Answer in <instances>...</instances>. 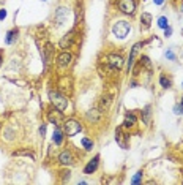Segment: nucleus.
<instances>
[{
  "label": "nucleus",
  "mask_w": 183,
  "mask_h": 185,
  "mask_svg": "<svg viewBox=\"0 0 183 185\" xmlns=\"http://www.w3.org/2000/svg\"><path fill=\"white\" fill-rule=\"evenodd\" d=\"M49 98L52 101V104L60 109V111H65L68 108V98L66 95H63L62 92H57V90H49Z\"/></svg>",
  "instance_id": "1"
},
{
  "label": "nucleus",
  "mask_w": 183,
  "mask_h": 185,
  "mask_svg": "<svg viewBox=\"0 0 183 185\" xmlns=\"http://www.w3.org/2000/svg\"><path fill=\"white\" fill-rule=\"evenodd\" d=\"M129 30H131V25L126 21H118V22H115L112 25V33L117 36V38H120V40L126 38V35L129 33Z\"/></svg>",
  "instance_id": "2"
},
{
  "label": "nucleus",
  "mask_w": 183,
  "mask_h": 185,
  "mask_svg": "<svg viewBox=\"0 0 183 185\" xmlns=\"http://www.w3.org/2000/svg\"><path fill=\"white\" fill-rule=\"evenodd\" d=\"M63 130H65V135L71 138V136H76V135L82 130V125H81L77 120L70 119V120L63 122Z\"/></svg>",
  "instance_id": "3"
},
{
  "label": "nucleus",
  "mask_w": 183,
  "mask_h": 185,
  "mask_svg": "<svg viewBox=\"0 0 183 185\" xmlns=\"http://www.w3.org/2000/svg\"><path fill=\"white\" fill-rule=\"evenodd\" d=\"M106 63L112 68V70H120L123 65V57L120 54H109L106 57Z\"/></svg>",
  "instance_id": "4"
},
{
  "label": "nucleus",
  "mask_w": 183,
  "mask_h": 185,
  "mask_svg": "<svg viewBox=\"0 0 183 185\" xmlns=\"http://www.w3.org/2000/svg\"><path fill=\"white\" fill-rule=\"evenodd\" d=\"M71 84H73V81H71L70 76H62L60 81H59V89H60V92H62L63 95H66V97L71 95V90H73Z\"/></svg>",
  "instance_id": "5"
},
{
  "label": "nucleus",
  "mask_w": 183,
  "mask_h": 185,
  "mask_svg": "<svg viewBox=\"0 0 183 185\" xmlns=\"http://www.w3.org/2000/svg\"><path fill=\"white\" fill-rule=\"evenodd\" d=\"M118 8L125 14H133L134 10H136V2H134V0H120V2H118Z\"/></svg>",
  "instance_id": "6"
},
{
  "label": "nucleus",
  "mask_w": 183,
  "mask_h": 185,
  "mask_svg": "<svg viewBox=\"0 0 183 185\" xmlns=\"http://www.w3.org/2000/svg\"><path fill=\"white\" fill-rule=\"evenodd\" d=\"M71 60H73V56L70 54V52H62L60 56H59V60H57V65H59V68L60 70H66V66L71 63Z\"/></svg>",
  "instance_id": "7"
},
{
  "label": "nucleus",
  "mask_w": 183,
  "mask_h": 185,
  "mask_svg": "<svg viewBox=\"0 0 183 185\" xmlns=\"http://www.w3.org/2000/svg\"><path fill=\"white\" fill-rule=\"evenodd\" d=\"M59 161L62 165H65V166H71V165H74V157H73V154L70 151H63L59 155Z\"/></svg>",
  "instance_id": "8"
},
{
  "label": "nucleus",
  "mask_w": 183,
  "mask_h": 185,
  "mask_svg": "<svg viewBox=\"0 0 183 185\" xmlns=\"http://www.w3.org/2000/svg\"><path fill=\"white\" fill-rule=\"evenodd\" d=\"M103 116V111L100 108H93V109H90L88 113H87V119L92 122V124H98L100 119Z\"/></svg>",
  "instance_id": "9"
},
{
  "label": "nucleus",
  "mask_w": 183,
  "mask_h": 185,
  "mask_svg": "<svg viewBox=\"0 0 183 185\" xmlns=\"http://www.w3.org/2000/svg\"><path fill=\"white\" fill-rule=\"evenodd\" d=\"M48 117H49V120L54 124V125H63V114H62V111L59 109V111H51V113L48 114Z\"/></svg>",
  "instance_id": "10"
},
{
  "label": "nucleus",
  "mask_w": 183,
  "mask_h": 185,
  "mask_svg": "<svg viewBox=\"0 0 183 185\" xmlns=\"http://www.w3.org/2000/svg\"><path fill=\"white\" fill-rule=\"evenodd\" d=\"M98 163H100V157H98V155H95L93 158H92V160L85 165L84 172H85V174H92V172H95V171H97V168H98Z\"/></svg>",
  "instance_id": "11"
},
{
  "label": "nucleus",
  "mask_w": 183,
  "mask_h": 185,
  "mask_svg": "<svg viewBox=\"0 0 183 185\" xmlns=\"http://www.w3.org/2000/svg\"><path fill=\"white\" fill-rule=\"evenodd\" d=\"M142 48V43H136L134 46H133V49H131V52H129V59H128V73H129V70L133 68V63H134V59H136V56H137V52H139V49Z\"/></svg>",
  "instance_id": "12"
},
{
  "label": "nucleus",
  "mask_w": 183,
  "mask_h": 185,
  "mask_svg": "<svg viewBox=\"0 0 183 185\" xmlns=\"http://www.w3.org/2000/svg\"><path fill=\"white\" fill-rule=\"evenodd\" d=\"M41 56H43V59H44V65H48V63L52 60V57H54V46H52V45H46V48H44V51L41 52Z\"/></svg>",
  "instance_id": "13"
},
{
  "label": "nucleus",
  "mask_w": 183,
  "mask_h": 185,
  "mask_svg": "<svg viewBox=\"0 0 183 185\" xmlns=\"http://www.w3.org/2000/svg\"><path fill=\"white\" fill-rule=\"evenodd\" d=\"M115 139L118 142V145L122 147V149H128V142H126V135H123L122 128H117L115 131Z\"/></svg>",
  "instance_id": "14"
},
{
  "label": "nucleus",
  "mask_w": 183,
  "mask_h": 185,
  "mask_svg": "<svg viewBox=\"0 0 183 185\" xmlns=\"http://www.w3.org/2000/svg\"><path fill=\"white\" fill-rule=\"evenodd\" d=\"M73 38H74V32L71 30V32H68L63 38L60 40V48H63V49H66V48H70L71 46V43H73Z\"/></svg>",
  "instance_id": "15"
},
{
  "label": "nucleus",
  "mask_w": 183,
  "mask_h": 185,
  "mask_svg": "<svg viewBox=\"0 0 183 185\" xmlns=\"http://www.w3.org/2000/svg\"><path fill=\"white\" fill-rule=\"evenodd\" d=\"M150 24H152V14L150 13H142V16H141V27L145 30V29L150 27Z\"/></svg>",
  "instance_id": "16"
},
{
  "label": "nucleus",
  "mask_w": 183,
  "mask_h": 185,
  "mask_svg": "<svg viewBox=\"0 0 183 185\" xmlns=\"http://www.w3.org/2000/svg\"><path fill=\"white\" fill-rule=\"evenodd\" d=\"M136 125V116L134 114H126L125 116V122H123V127L125 128H131V127H134Z\"/></svg>",
  "instance_id": "17"
},
{
  "label": "nucleus",
  "mask_w": 183,
  "mask_h": 185,
  "mask_svg": "<svg viewBox=\"0 0 183 185\" xmlns=\"http://www.w3.org/2000/svg\"><path fill=\"white\" fill-rule=\"evenodd\" d=\"M16 38H18V30L16 29L14 30H10L7 33V36H5V43L7 45H13V43H16Z\"/></svg>",
  "instance_id": "18"
},
{
  "label": "nucleus",
  "mask_w": 183,
  "mask_h": 185,
  "mask_svg": "<svg viewBox=\"0 0 183 185\" xmlns=\"http://www.w3.org/2000/svg\"><path fill=\"white\" fill-rule=\"evenodd\" d=\"M52 141H54V144H57V145H60V144H62V141H63V133H62V130H60L59 127L54 130Z\"/></svg>",
  "instance_id": "19"
},
{
  "label": "nucleus",
  "mask_w": 183,
  "mask_h": 185,
  "mask_svg": "<svg viewBox=\"0 0 183 185\" xmlns=\"http://www.w3.org/2000/svg\"><path fill=\"white\" fill-rule=\"evenodd\" d=\"M66 14H68V10H66V8H59V10H57V13H55V19L59 21V24H62V21L66 18Z\"/></svg>",
  "instance_id": "20"
},
{
  "label": "nucleus",
  "mask_w": 183,
  "mask_h": 185,
  "mask_svg": "<svg viewBox=\"0 0 183 185\" xmlns=\"http://www.w3.org/2000/svg\"><path fill=\"white\" fill-rule=\"evenodd\" d=\"M81 144L84 145L85 151H92V149H93V141L88 139V138H82V139H81Z\"/></svg>",
  "instance_id": "21"
},
{
  "label": "nucleus",
  "mask_w": 183,
  "mask_h": 185,
  "mask_svg": "<svg viewBox=\"0 0 183 185\" xmlns=\"http://www.w3.org/2000/svg\"><path fill=\"white\" fill-rule=\"evenodd\" d=\"M159 84H161L163 89H169V87H170V79H169L166 75H161V76H159Z\"/></svg>",
  "instance_id": "22"
},
{
  "label": "nucleus",
  "mask_w": 183,
  "mask_h": 185,
  "mask_svg": "<svg viewBox=\"0 0 183 185\" xmlns=\"http://www.w3.org/2000/svg\"><path fill=\"white\" fill-rule=\"evenodd\" d=\"M169 21H167V18L166 16H161L159 19H158V27H161V29H166L169 24H167Z\"/></svg>",
  "instance_id": "23"
},
{
  "label": "nucleus",
  "mask_w": 183,
  "mask_h": 185,
  "mask_svg": "<svg viewBox=\"0 0 183 185\" xmlns=\"http://www.w3.org/2000/svg\"><path fill=\"white\" fill-rule=\"evenodd\" d=\"M142 114H144V122L149 124V122H150V108H149V106L142 111Z\"/></svg>",
  "instance_id": "24"
},
{
  "label": "nucleus",
  "mask_w": 183,
  "mask_h": 185,
  "mask_svg": "<svg viewBox=\"0 0 183 185\" xmlns=\"http://www.w3.org/2000/svg\"><path fill=\"white\" fill-rule=\"evenodd\" d=\"M141 63H144V65L147 66V70H152V63H150V60H149L147 56H142V57H141Z\"/></svg>",
  "instance_id": "25"
},
{
  "label": "nucleus",
  "mask_w": 183,
  "mask_h": 185,
  "mask_svg": "<svg viewBox=\"0 0 183 185\" xmlns=\"http://www.w3.org/2000/svg\"><path fill=\"white\" fill-rule=\"evenodd\" d=\"M141 177H142V171H139V172H136V176L133 177L131 183H141Z\"/></svg>",
  "instance_id": "26"
},
{
  "label": "nucleus",
  "mask_w": 183,
  "mask_h": 185,
  "mask_svg": "<svg viewBox=\"0 0 183 185\" xmlns=\"http://www.w3.org/2000/svg\"><path fill=\"white\" fill-rule=\"evenodd\" d=\"M175 114H183V97L180 100V104L175 106Z\"/></svg>",
  "instance_id": "27"
},
{
  "label": "nucleus",
  "mask_w": 183,
  "mask_h": 185,
  "mask_svg": "<svg viewBox=\"0 0 183 185\" xmlns=\"http://www.w3.org/2000/svg\"><path fill=\"white\" fill-rule=\"evenodd\" d=\"M170 35H172V27H169V25H167V27L164 29V36H166V38H169Z\"/></svg>",
  "instance_id": "28"
},
{
  "label": "nucleus",
  "mask_w": 183,
  "mask_h": 185,
  "mask_svg": "<svg viewBox=\"0 0 183 185\" xmlns=\"http://www.w3.org/2000/svg\"><path fill=\"white\" fill-rule=\"evenodd\" d=\"M44 135H46V125L43 124V125L39 127V136H41V139L44 138Z\"/></svg>",
  "instance_id": "29"
},
{
  "label": "nucleus",
  "mask_w": 183,
  "mask_h": 185,
  "mask_svg": "<svg viewBox=\"0 0 183 185\" xmlns=\"http://www.w3.org/2000/svg\"><path fill=\"white\" fill-rule=\"evenodd\" d=\"M166 57H167L169 60H174V59H175V54H174L172 51H167V52H166Z\"/></svg>",
  "instance_id": "30"
},
{
  "label": "nucleus",
  "mask_w": 183,
  "mask_h": 185,
  "mask_svg": "<svg viewBox=\"0 0 183 185\" xmlns=\"http://www.w3.org/2000/svg\"><path fill=\"white\" fill-rule=\"evenodd\" d=\"M5 18H7V10L2 8V10H0V19H5Z\"/></svg>",
  "instance_id": "31"
},
{
  "label": "nucleus",
  "mask_w": 183,
  "mask_h": 185,
  "mask_svg": "<svg viewBox=\"0 0 183 185\" xmlns=\"http://www.w3.org/2000/svg\"><path fill=\"white\" fill-rule=\"evenodd\" d=\"M163 2H164V0H155V3H156V5H163Z\"/></svg>",
  "instance_id": "32"
},
{
  "label": "nucleus",
  "mask_w": 183,
  "mask_h": 185,
  "mask_svg": "<svg viewBox=\"0 0 183 185\" xmlns=\"http://www.w3.org/2000/svg\"><path fill=\"white\" fill-rule=\"evenodd\" d=\"M2 62H3V56H2V51H0V65H2Z\"/></svg>",
  "instance_id": "33"
},
{
  "label": "nucleus",
  "mask_w": 183,
  "mask_h": 185,
  "mask_svg": "<svg viewBox=\"0 0 183 185\" xmlns=\"http://www.w3.org/2000/svg\"><path fill=\"white\" fill-rule=\"evenodd\" d=\"M181 89H183V84H181Z\"/></svg>",
  "instance_id": "34"
},
{
  "label": "nucleus",
  "mask_w": 183,
  "mask_h": 185,
  "mask_svg": "<svg viewBox=\"0 0 183 185\" xmlns=\"http://www.w3.org/2000/svg\"><path fill=\"white\" fill-rule=\"evenodd\" d=\"M0 128H2V125H0Z\"/></svg>",
  "instance_id": "35"
}]
</instances>
